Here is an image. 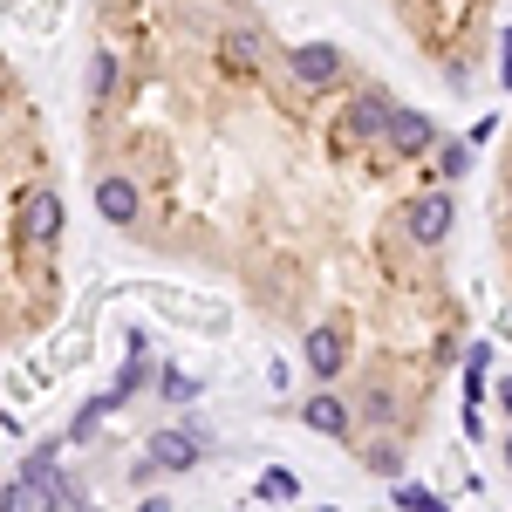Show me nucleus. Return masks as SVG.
I'll list each match as a JSON object with an SVG mask.
<instances>
[{
	"label": "nucleus",
	"instance_id": "nucleus-11",
	"mask_svg": "<svg viewBox=\"0 0 512 512\" xmlns=\"http://www.w3.org/2000/svg\"><path fill=\"white\" fill-rule=\"evenodd\" d=\"M506 465H512V437H506Z\"/></svg>",
	"mask_w": 512,
	"mask_h": 512
},
{
	"label": "nucleus",
	"instance_id": "nucleus-6",
	"mask_svg": "<svg viewBox=\"0 0 512 512\" xmlns=\"http://www.w3.org/2000/svg\"><path fill=\"white\" fill-rule=\"evenodd\" d=\"M301 417H308V431H321V437H349L355 424V410L349 403H342V396H308V410H301Z\"/></svg>",
	"mask_w": 512,
	"mask_h": 512
},
{
	"label": "nucleus",
	"instance_id": "nucleus-10",
	"mask_svg": "<svg viewBox=\"0 0 512 512\" xmlns=\"http://www.w3.org/2000/svg\"><path fill=\"white\" fill-rule=\"evenodd\" d=\"M499 403H506V410H512V383H499Z\"/></svg>",
	"mask_w": 512,
	"mask_h": 512
},
{
	"label": "nucleus",
	"instance_id": "nucleus-7",
	"mask_svg": "<svg viewBox=\"0 0 512 512\" xmlns=\"http://www.w3.org/2000/svg\"><path fill=\"white\" fill-rule=\"evenodd\" d=\"M144 383H151V355L137 349V362H130V369H123V383H117V396H123V403H130V396L144 390Z\"/></svg>",
	"mask_w": 512,
	"mask_h": 512
},
{
	"label": "nucleus",
	"instance_id": "nucleus-5",
	"mask_svg": "<svg viewBox=\"0 0 512 512\" xmlns=\"http://www.w3.org/2000/svg\"><path fill=\"white\" fill-rule=\"evenodd\" d=\"M144 465H151V472H192L198 465L192 431H158L151 444H144Z\"/></svg>",
	"mask_w": 512,
	"mask_h": 512
},
{
	"label": "nucleus",
	"instance_id": "nucleus-9",
	"mask_svg": "<svg viewBox=\"0 0 512 512\" xmlns=\"http://www.w3.org/2000/svg\"><path fill=\"white\" fill-rule=\"evenodd\" d=\"M260 492H267V499H294V478H287V472H267V478H260Z\"/></svg>",
	"mask_w": 512,
	"mask_h": 512
},
{
	"label": "nucleus",
	"instance_id": "nucleus-8",
	"mask_svg": "<svg viewBox=\"0 0 512 512\" xmlns=\"http://www.w3.org/2000/svg\"><path fill=\"white\" fill-rule=\"evenodd\" d=\"M0 512H41L35 485H7V499H0Z\"/></svg>",
	"mask_w": 512,
	"mask_h": 512
},
{
	"label": "nucleus",
	"instance_id": "nucleus-3",
	"mask_svg": "<svg viewBox=\"0 0 512 512\" xmlns=\"http://www.w3.org/2000/svg\"><path fill=\"white\" fill-rule=\"evenodd\" d=\"M403 41L431 62L444 89L472 96L485 76V48H492V21H499V0H390Z\"/></svg>",
	"mask_w": 512,
	"mask_h": 512
},
{
	"label": "nucleus",
	"instance_id": "nucleus-2",
	"mask_svg": "<svg viewBox=\"0 0 512 512\" xmlns=\"http://www.w3.org/2000/svg\"><path fill=\"white\" fill-rule=\"evenodd\" d=\"M62 226L69 212H62L35 89L0 55V308H14L21 321H48Z\"/></svg>",
	"mask_w": 512,
	"mask_h": 512
},
{
	"label": "nucleus",
	"instance_id": "nucleus-1",
	"mask_svg": "<svg viewBox=\"0 0 512 512\" xmlns=\"http://www.w3.org/2000/svg\"><path fill=\"white\" fill-rule=\"evenodd\" d=\"M82 137L117 233L226 267L294 328L342 321L376 376L451 369L472 158L349 48L280 35L260 0H96Z\"/></svg>",
	"mask_w": 512,
	"mask_h": 512
},
{
	"label": "nucleus",
	"instance_id": "nucleus-4",
	"mask_svg": "<svg viewBox=\"0 0 512 512\" xmlns=\"http://www.w3.org/2000/svg\"><path fill=\"white\" fill-rule=\"evenodd\" d=\"M492 239H499V267H506V280H512V117H506L499 178H492Z\"/></svg>",
	"mask_w": 512,
	"mask_h": 512
}]
</instances>
